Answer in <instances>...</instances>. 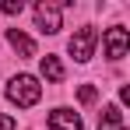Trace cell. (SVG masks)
Instances as JSON below:
<instances>
[{"label": "cell", "instance_id": "52a82bcc", "mask_svg": "<svg viewBox=\"0 0 130 130\" xmlns=\"http://www.w3.org/2000/svg\"><path fill=\"white\" fill-rule=\"evenodd\" d=\"M7 42L14 46V49H18L21 56H35V42H32V39L25 35L21 28H7Z\"/></svg>", "mask_w": 130, "mask_h": 130}, {"label": "cell", "instance_id": "7a4b0ae2", "mask_svg": "<svg viewBox=\"0 0 130 130\" xmlns=\"http://www.w3.org/2000/svg\"><path fill=\"white\" fill-rule=\"evenodd\" d=\"M95 42H99V32L91 28V25H85V28H77L74 35H70V56L77 60V63H88L91 60V53H95Z\"/></svg>", "mask_w": 130, "mask_h": 130}, {"label": "cell", "instance_id": "6da1fadb", "mask_svg": "<svg viewBox=\"0 0 130 130\" xmlns=\"http://www.w3.org/2000/svg\"><path fill=\"white\" fill-rule=\"evenodd\" d=\"M7 99H11L18 109H32L39 99H42L39 77H32V74H14V77L7 81Z\"/></svg>", "mask_w": 130, "mask_h": 130}, {"label": "cell", "instance_id": "8992f818", "mask_svg": "<svg viewBox=\"0 0 130 130\" xmlns=\"http://www.w3.org/2000/svg\"><path fill=\"white\" fill-rule=\"evenodd\" d=\"M99 130H127V120H123L120 106H106V109H102V116H99Z\"/></svg>", "mask_w": 130, "mask_h": 130}, {"label": "cell", "instance_id": "30bf717a", "mask_svg": "<svg viewBox=\"0 0 130 130\" xmlns=\"http://www.w3.org/2000/svg\"><path fill=\"white\" fill-rule=\"evenodd\" d=\"M21 0H4V4H0V11H4V14H21Z\"/></svg>", "mask_w": 130, "mask_h": 130}, {"label": "cell", "instance_id": "3957f363", "mask_svg": "<svg viewBox=\"0 0 130 130\" xmlns=\"http://www.w3.org/2000/svg\"><path fill=\"white\" fill-rule=\"evenodd\" d=\"M102 46H106V56H109V60H123L127 49H130L127 28H123V25H112V28L106 32V39H102Z\"/></svg>", "mask_w": 130, "mask_h": 130}, {"label": "cell", "instance_id": "ba28073f", "mask_svg": "<svg viewBox=\"0 0 130 130\" xmlns=\"http://www.w3.org/2000/svg\"><path fill=\"white\" fill-rule=\"evenodd\" d=\"M42 77L46 81H53V85H56V81H63V63H60V60H56V56H42Z\"/></svg>", "mask_w": 130, "mask_h": 130}, {"label": "cell", "instance_id": "8fae6325", "mask_svg": "<svg viewBox=\"0 0 130 130\" xmlns=\"http://www.w3.org/2000/svg\"><path fill=\"white\" fill-rule=\"evenodd\" d=\"M14 127H18L14 116H4V112H0V130H14Z\"/></svg>", "mask_w": 130, "mask_h": 130}, {"label": "cell", "instance_id": "9c48e42d", "mask_svg": "<svg viewBox=\"0 0 130 130\" xmlns=\"http://www.w3.org/2000/svg\"><path fill=\"white\" fill-rule=\"evenodd\" d=\"M77 99H81L85 106H91V102L99 99V91H95V88H91V85H81V88H77Z\"/></svg>", "mask_w": 130, "mask_h": 130}, {"label": "cell", "instance_id": "5b68a950", "mask_svg": "<svg viewBox=\"0 0 130 130\" xmlns=\"http://www.w3.org/2000/svg\"><path fill=\"white\" fill-rule=\"evenodd\" d=\"M46 123H49V130H85L81 116H77L74 109H53Z\"/></svg>", "mask_w": 130, "mask_h": 130}, {"label": "cell", "instance_id": "277c9868", "mask_svg": "<svg viewBox=\"0 0 130 130\" xmlns=\"http://www.w3.org/2000/svg\"><path fill=\"white\" fill-rule=\"evenodd\" d=\"M35 25L46 35L60 32V4H35Z\"/></svg>", "mask_w": 130, "mask_h": 130}]
</instances>
